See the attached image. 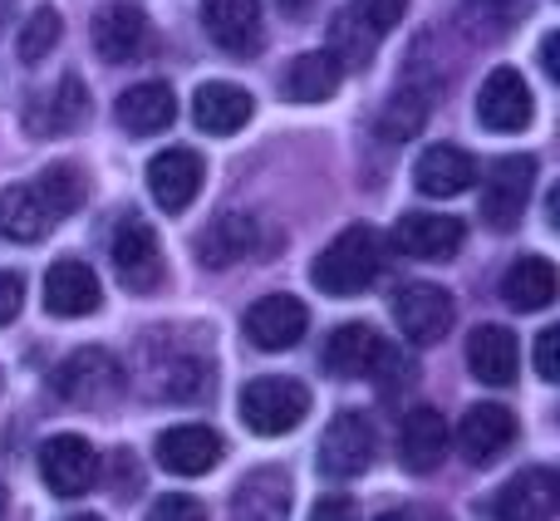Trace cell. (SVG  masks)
Masks as SVG:
<instances>
[{
	"label": "cell",
	"instance_id": "4",
	"mask_svg": "<svg viewBox=\"0 0 560 521\" xmlns=\"http://www.w3.org/2000/svg\"><path fill=\"white\" fill-rule=\"evenodd\" d=\"M532 187H536V158H526V153L497 158L482 183V222L492 232H512L522 222L526 202H532Z\"/></svg>",
	"mask_w": 560,
	"mask_h": 521
},
{
	"label": "cell",
	"instance_id": "24",
	"mask_svg": "<svg viewBox=\"0 0 560 521\" xmlns=\"http://www.w3.org/2000/svg\"><path fill=\"white\" fill-rule=\"evenodd\" d=\"M516 364H522V349H516V335L506 325H477L472 339H467V369H472L482 384L502 389L516 379Z\"/></svg>",
	"mask_w": 560,
	"mask_h": 521
},
{
	"label": "cell",
	"instance_id": "41",
	"mask_svg": "<svg viewBox=\"0 0 560 521\" xmlns=\"http://www.w3.org/2000/svg\"><path fill=\"white\" fill-rule=\"evenodd\" d=\"M556 45H560L556 35H546V39H541V69H546V74H560V65H556Z\"/></svg>",
	"mask_w": 560,
	"mask_h": 521
},
{
	"label": "cell",
	"instance_id": "18",
	"mask_svg": "<svg viewBox=\"0 0 560 521\" xmlns=\"http://www.w3.org/2000/svg\"><path fill=\"white\" fill-rule=\"evenodd\" d=\"M226 443L212 433L207 424H183V428H167L158 433V463L177 477H202L222 463Z\"/></svg>",
	"mask_w": 560,
	"mask_h": 521
},
{
	"label": "cell",
	"instance_id": "20",
	"mask_svg": "<svg viewBox=\"0 0 560 521\" xmlns=\"http://www.w3.org/2000/svg\"><path fill=\"white\" fill-rule=\"evenodd\" d=\"M104 290H98V276L84 266V260L65 256L49 266L45 276V310L59 320H79V315H94Z\"/></svg>",
	"mask_w": 560,
	"mask_h": 521
},
{
	"label": "cell",
	"instance_id": "2",
	"mask_svg": "<svg viewBox=\"0 0 560 521\" xmlns=\"http://www.w3.org/2000/svg\"><path fill=\"white\" fill-rule=\"evenodd\" d=\"M236 408H242V424L252 428L256 438H285L290 428L305 424L310 389L285 374H261L242 389V404Z\"/></svg>",
	"mask_w": 560,
	"mask_h": 521
},
{
	"label": "cell",
	"instance_id": "38",
	"mask_svg": "<svg viewBox=\"0 0 560 521\" xmlns=\"http://www.w3.org/2000/svg\"><path fill=\"white\" fill-rule=\"evenodd\" d=\"M556 349H560V329H541V335H536V374H541L546 384H556L560 379Z\"/></svg>",
	"mask_w": 560,
	"mask_h": 521
},
{
	"label": "cell",
	"instance_id": "46",
	"mask_svg": "<svg viewBox=\"0 0 560 521\" xmlns=\"http://www.w3.org/2000/svg\"><path fill=\"white\" fill-rule=\"evenodd\" d=\"M10 5H15V0H0V10H5V15H10Z\"/></svg>",
	"mask_w": 560,
	"mask_h": 521
},
{
	"label": "cell",
	"instance_id": "11",
	"mask_svg": "<svg viewBox=\"0 0 560 521\" xmlns=\"http://www.w3.org/2000/svg\"><path fill=\"white\" fill-rule=\"evenodd\" d=\"M310 329V310L305 300L295 296H261L252 310H246V339L266 355H280V349H295Z\"/></svg>",
	"mask_w": 560,
	"mask_h": 521
},
{
	"label": "cell",
	"instance_id": "6",
	"mask_svg": "<svg viewBox=\"0 0 560 521\" xmlns=\"http://www.w3.org/2000/svg\"><path fill=\"white\" fill-rule=\"evenodd\" d=\"M394 320L413 345H438L457 320V300L453 290L433 286V280H408L394 296Z\"/></svg>",
	"mask_w": 560,
	"mask_h": 521
},
{
	"label": "cell",
	"instance_id": "33",
	"mask_svg": "<svg viewBox=\"0 0 560 521\" xmlns=\"http://www.w3.org/2000/svg\"><path fill=\"white\" fill-rule=\"evenodd\" d=\"M522 10H526V0H467L457 25H463L467 39H502Z\"/></svg>",
	"mask_w": 560,
	"mask_h": 521
},
{
	"label": "cell",
	"instance_id": "32",
	"mask_svg": "<svg viewBox=\"0 0 560 521\" xmlns=\"http://www.w3.org/2000/svg\"><path fill=\"white\" fill-rule=\"evenodd\" d=\"M35 193H39V202L49 207V217L59 222V217H69V212H79V207H84L89 183H84V173H79L74 163H49L45 173H39Z\"/></svg>",
	"mask_w": 560,
	"mask_h": 521
},
{
	"label": "cell",
	"instance_id": "28",
	"mask_svg": "<svg viewBox=\"0 0 560 521\" xmlns=\"http://www.w3.org/2000/svg\"><path fill=\"white\" fill-rule=\"evenodd\" d=\"M173 118H177V99L163 79H143V84H133L124 99H118V124L138 138L163 134Z\"/></svg>",
	"mask_w": 560,
	"mask_h": 521
},
{
	"label": "cell",
	"instance_id": "37",
	"mask_svg": "<svg viewBox=\"0 0 560 521\" xmlns=\"http://www.w3.org/2000/svg\"><path fill=\"white\" fill-rule=\"evenodd\" d=\"M143 521H207V507L197 502V497H187V493H167V497H158V502L148 507Z\"/></svg>",
	"mask_w": 560,
	"mask_h": 521
},
{
	"label": "cell",
	"instance_id": "47",
	"mask_svg": "<svg viewBox=\"0 0 560 521\" xmlns=\"http://www.w3.org/2000/svg\"><path fill=\"white\" fill-rule=\"evenodd\" d=\"M0 30H5V10H0Z\"/></svg>",
	"mask_w": 560,
	"mask_h": 521
},
{
	"label": "cell",
	"instance_id": "40",
	"mask_svg": "<svg viewBox=\"0 0 560 521\" xmlns=\"http://www.w3.org/2000/svg\"><path fill=\"white\" fill-rule=\"evenodd\" d=\"M310 521H354V502L349 497H319Z\"/></svg>",
	"mask_w": 560,
	"mask_h": 521
},
{
	"label": "cell",
	"instance_id": "13",
	"mask_svg": "<svg viewBox=\"0 0 560 521\" xmlns=\"http://www.w3.org/2000/svg\"><path fill=\"white\" fill-rule=\"evenodd\" d=\"M202 177L207 167L192 148H167V153H158L148 163V193H153V202L163 212H187L197 202V193H202Z\"/></svg>",
	"mask_w": 560,
	"mask_h": 521
},
{
	"label": "cell",
	"instance_id": "10",
	"mask_svg": "<svg viewBox=\"0 0 560 521\" xmlns=\"http://www.w3.org/2000/svg\"><path fill=\"white\" fill-rule=\"evenodd\" d=\"M532 89L516 69H492L482 79V94H477V124L492 128V134H522L532 124Z\"/></svg>",
	"mask_w": 560,
	"mask_h": 521
},
{
	"label": "cell",
	"instance_id": "17",
	"mask_svg": "<svg viewBox=\"0 0 560 521\" xmlns=\"http://www.w3.org/2000/svg\"><path fill=\"white\" fill-rule=\"evenodd\" d=\"M512 443H516V418H512V408H502V404H472L463 414V424H457V448H463V458L477 467L497 463Z\"/></svg>",
	"mask_w": 560,
	"mask_h": 521
},
{
	"label": "cell",
	"instance_id": "8",
	"mask_svg": "<svg viewBox=\"0 0 560 521\" xmlns=\"http://www.w3.org/2000/svg\"><path fill=\"white\" fill-rule=\"evenodd\" d=\"M39 477L55 497H84L98 483V458L79 433H59L39 448Z\"/></svg>",
	"mask_w": 560,
	"mask_h": 521
},
{
	"label": "cell",
	"instance_id": "23",
	"mask_svg": "<svg viewBox=\"0 0 560 521\" xmlns=\"http://www.w3.org/2000/svg\"><path fill=\"white\" fill-rule=\"evenodd\" d=\"M433 99H438V79H418V74H408L404 84L394 89V99L384 104V114H378V138L384 143H404V138H413L418 128L428 124V114H433Z\"/></svg>",
	"mask_w": 560,
	"mask_h": 521
},
{
	"label": "cell",
	"instance_id": "1",
	"mask_svg": "<svg viewBox=\"0 0 560 521\" xmlns=\"http://www.w3.org/2000/svg\"><path fill=\"white\" fill-rule=\"evenodd\" d=\"M378 270H384V236L374 227L354 222L315 256L310 280H315L325 296H359L364 286H374Z\"/></svg>",
	"mask_w": 560,
	"mask_h": 521
},
{
	"label": "cell",
	"instance_id": "44",
	"mask_svg": "<svg viewBox=\"0 0 560 521\" xmlns=\"http://www.w3.org/2000/svg\"><path fill=\"white\" fill-rule=\"evenodd\" d=\"M69 521H104V517H94V512H84V517H69Z\"/></svg>",
	"mask_w": 560,
	"mask_h": 521
},
{
	"label": "cell",
	"instance_id": "30",
	"mask_svg": "<svg viewBox=\"0 0 560 521\" xmlns=\"http://www.w3.org/2000/svg\"><path fill=\"white\" fill-rule=\"evenodd\" d=\"M502 300L512 310H546L556 300V266L546 256H522L502 276Z\"/></svg>",
	"mask_w": 560,
	"mask_h": 521
},
{
	"label": "cell",
	"instance_id": "34",
	"mask_svg": "<svg viewBox=\"0 0 560 521\" xmlns=\"http://www.w3.org/2000/svg\"><path fill=\"white\" fill-rule=\"evenodd\" d=\"M158 394L163 398H173V404H187V398H202L207 389H212V369L202 364L197 355H183V359H173V364H163L158 369Z\"/></svg>",
	"mask_w": 560,
	"mask_h": 521
},
{
	"label": "cell",
	"instance_id": "5",
	"mask_svg": "<svg viewBox=\"0 0 560 521\" xmlns=\"http://www.w3.org/2000/svg\"><path fill=\"white\" fill-rule=\"evenodd\" d=\"M114 270L128 290L138 296H153L167 276V260H163V246H158V232L143 222L138 212H128L124 222L114 227Z\"/></svg>",
	"mask_w": 560,
	"mask_h": 521
},
{
	"label": "cell",
	"instance_id": "21",
	"mask_svg": "<svg viewBox=\"0 0 560 521\" xmlns=\"http://www.w3.org/2000/svg\"><path fill=\"white\" fill-rule=\"evenodd\" d=\"M252 114H256V99L246 94V89L226 84V79H212V84H202V89H197V99H192L197 128H202V134H212V138L242 134V128L252 124Z\"/></svg>",
	"mask_w": 560,
	"mask_h": 521
},
{
	"label": "cell",
	"instance_id": "36",
	"mask_svg": "<svg viewBox=\"0 0 560 521\" xmlns=\"http://www.w3.org/2000/svg\"><path fill=\"white\" fill-rule=\"evenodd\" d=\"M359 15V25L369 30L374 39H384L394 25H404V15H408V0H354L349 5Z\"/></svg>",
	"mask_w": 560,
	"mask_h": 521
},
{
	"label": "cell",
	"instance_id": "45",
	"mask_svg": "<svg viewBox=\"0 0 560 521\" xmlns=\"http://www.w3.org/2000/svg\"><path fill=\"white\" fill-rule=\"evenodd\" d=\"M0 521H5V487H0Z\"/></svg>",
	"mask_w": 560,
	"mask_h": 521
},
{
	"label": "cell",
	"instance_id": "35",
	"mask_svg": "<svg viewBox=\"0 0 560 521\" xmlns=\"http://www.w3.org/2000/svg\"><path fill=\"white\" fill-rule=\"evenodd\" d=\"M59 35H65V20H59V10L55 5H39L35 15L20 25L15 55L25 59V65H39V59H49V49L59 45Z\"/></svg>",
	"mask_w": 560,
	"mask_h": 521
},
{
	"label": "cell",
	"instance_id": "26",
	"mask_svg": "<svg viewBox=\"0 0 560 521\" xmlns=\"http://www.w3.org/2000/svg\"><path fill=\"white\" fill-rule=\"evenodd\" d=\"M232 521H290V477L280 467H256L232 497Z\"/></svg>",
	"mask_w": 560,
	"mask_h": 521
},
{
	"label": "cell",
	"instance_id": "14",
	"mask_svg": "<svg viewBox=\"0 0 560 521\" xmlns=\"http://www.w3.org/2000/svg\"><path fill=\"white\" fill-rule=\"evenodd\" d=\"M467 242V227L447 212H408L394 227V246L413 260H447Z\"/></svg>",
	"mask_w": 560,
	"mask_h": 521
},
{
	"label": "cell",
	"instance_id": "15",
	"mask_svg": "<svg viewBox=\"0 0 560 521\" xmlns=\"http://www.w3.org/2000/svg\"><path fill=\"white\" fill-rule=\"evenodd\" d=\"M556 497H560V483L551 467H522L492 497V517L497 521H556Z\"/></svg>",
	"mask_w": 560,
	"mask_h": 521
},
{
	"label": "cell",
	"instance_id": "42",
	"mask_svg": "<svg viewBox=\"0 0 560 521\" xmlns=\"http://www.w3.org/2000/svg\"><path fill=\"white\" fill-rule=\"evenodd\" d=\"M310 5H315V0H280V10H285V15H305Z\"/></svg>",
	"mask_w": 560,
	"mask_h": 521
},
{
	"label": "cell",
	"instance_id": "3",
	"mask_svg": "<svg viewBox=\"0 0 560 521\" xmlns=\"http://www.w3.org/2000/svg\"><path fill=\"white\" fill-rule=\"evenodd\" d=\"M124 379H128L124 364H118L108 349L89 345V349H74V355L55 369V394L79 408H104L124 394Z\"/></svg>",
	"mask_w": 560,
	"mask_h": 521
},
{
	"label": "cell",
	"instance_id": "27",
	"mask_svg": "<svg viewBox=\"0 0 560 521\" xmlns=\"http://www.w3.org/2000/svg\"><path fill=\"white\" fill-rule=\"evenodd\" d=\"M413 183L423 197H457L477 183V163L453 143H433L413 167Z\"/></svg>",
	"mask_w": 560,
	"mask_h": 521
},
{
	"label": "cell",
	"instance_id": "12",
	"mask_svg": "<svg viewBox=\"0 0 560 521\" xmlns=\"http://www.w3.org/2000/svg\"><path fill=\"white\" fill-rule=\"evenodd\" d=\"M94 49L104 65H133L153 49V25L138 5H104L94 15Z\"/></svg>",
	"mask_w": 560,
	"mask_h": 521
},
{
	"label": "cell",
	"instance_id": "29",
	"mask_svg": "<svg viewBox=\"0 0 560 521\" xmlns=\"http://www.w3.org/2000/svg\"><path fill=\"white\" fill-rule=\"evenodd\" d=\"M339 79H345V65H339L329 49H310V55L290 59L280 89H285L290 104H325V99L339 89Z\"/></svg>",
	"mask_w": 560,
	"mask_h": 521
},
{
	"label": "cell",
	"instance_id": "9",
	"mask_svg": "<svg viewBox=\"0 0 560 521\" xmlns=\"http://www.w3.org/2000/svg\"><path fill=\"white\" fill-rule=\"evenodd\" d=\"M394 349L378 329L369 325H339L335 335L325 339V369L329 374H345V379H374L394 364Z\"/></svg>",
	"mask_w": 560,
	"mask_h": 521
},
{
	"label": "cell",
	"instance_id": "22",
	"mask_svg": "<svg viewBox=\"0 0 560 521\" xmlns=\"http://www.w3.org/2000/svg\"><path fill=\"white\" fill-rule=\"evenodd\" d=\"M84 114H89V89H84V79L79 74H65L49 94H35V104L25 108V128L35 138H45V134H69L74 124H84Z\"/></svg>",
	"mask_w": 560,
	"mask_h": 521
},
{
	"label": "cell",
	"instance_id": "43",
	"mask_svg": "<svg viewBox=\"0 0 560 521\" xmlns=\"http://www.w3.org/2000/svg\"><path fill=\"white\" fill-rule=\"evenodd\" d=\"M378 521H408L404 512H384V517H378Z\"/></svg>",
	"mask_w": 560,
	"mask_h": 521
},
{
	"label": "cell",
	"instance_id": "7",
	"mask_svg": "<svg viewBox=\"0 0 560 521\" xmlns=\"http://www.w3.org/2000/svg\"><path fill=\"white\" fill-rule=\"evenodd\" d=\"M319 473L325 477H359L369 473V463H374V424H369L364 414H339L335 424L325 428V438H319Z\"/></svg>",
	"mask_w": 560,
	"mask_h": 521
},
{
	"label": "cell",
	"instance_id": "19",
	"mask_svg": "<svg viewBox=\"0 0 560 521\" xmlns=\"http://www.w3.org/2000/svg\"><path fill=\"white\" fill-rule=\"evenodd\" d=\"M443 458H447L443 414H438V408H413V414H404V424H398V463L413 477H428L443 467Z\"/></svg>",
	"mask_w": 560,
	"mask_h": 521
},
{
	"label": "cell",
	"instance_id": "31",
	"mask_svg": "<svg viewBox=\"0 0 560 521\" xmlns=\"http://www.w3.org/2000/svg\"><path fill=\"white\" fill-rule=\"evenodd\" d=\"M49 227H55V217H49V207L39 202V193L30 183L0 193V236L5 242H39Z\"/></svg>",
	"mask_w": 560,
	"mask_h": 521
},
{
	"label": "cell",
	"instance_id": "16",
	"mask_svg": "<svg viewBox=\"0 0 560 521\" xmlns=\"http://www.w3.org/2000/svg\"><path fill=\"white\" fill-rule=\"evenodd\" d=\"M202 30L226 55L261 49V0H202Z\"/></svg>",
	"mask_w": 560,
	"mask_h": 521
},
{
	"label": "cell",
	"instance_id": "25",
	"mask_svg": "<svg viewBox=\"0 0 560 521\" xmlns=\"http://www.w3.org/2000/svg\"><path fill=\"white\" fill-rule=\"evenodd\" d=\"M256 236H261V222H256V217L222 212L202 236H197V256H202V266L226 270V266H236V260H246L256 252Z\"/></svg>",
	"mask_w": 560,
	"mask_h": 521
},
{
	"label": "cell",
	"instance_id": "39",
	"mask_svg": "<svg viewBox=\"0 0 560 521\" xmlns=\"http://www.w3.org/2000/svg\"><path fill=\"white\" fill-rule=\"evenodd\" d=\"M20 300H25V280L15 270H0V325H10L20 315Z\"/></svg>",
	"mask_w": 560,
	"mask_h": 521
}]
</instances>
